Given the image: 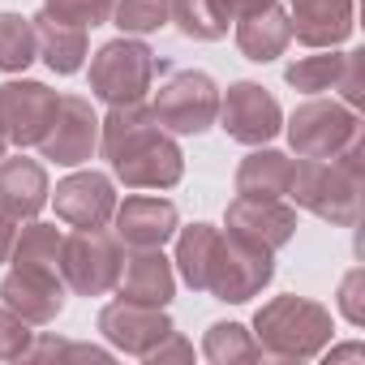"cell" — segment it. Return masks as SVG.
Wrapping results in <instances>:
<instances>
[{
	"instance_id": "24",
	"label": "cell",
	"mask_w": 365,
	"mask_h": 365,
	"mask_svg": "<svg viewBox=\"0 0 365 365\" xmlns=\"http://www.w3.org/2000/svg\"><path fill=\"white\" fill-rule=\"evenodd\" d=\"M35 26L22 14H0V73H22L35 61Z\"/></svg>"
},
{
	"instance_id": "25",
	"label": "cell",
	"mask_w": 365,
	"mask_h": 365,
	"mask_svg": "<svg viewBox=\"0 0 365 365\" xmlns=\"http://www.w3.org/2000/svg\"><path fill=\"white\" fill-rule=\"evenodd\" d=\"M202 352H207V361H215V365H237V361H258V356H262V348L250 339V331H245L241 322H215V327L207 331Z\"/></svg>"
},
{
	"instance_id": "9",
	"label": "cell",
	"mask_w": 365,
	"mask_h": 365,
	"mask_svg": "<svg viewBox=\"0 0 365 365\" xmlns=\"http://www.w3.org/2000/svg\"><path fill=\"white\" fill-rule=\"evenodd\" d=\"M0 301L26 322H52L65 309L61 262H14V271L0 284Z\"/></svg>"
},
{
	"instance_id": "20",
	"label": "cell",
	"mask_w": 365,
	"mask_h": 365,
	"mask_svg": "<svg viewBox=\"0 0 365 365\" xmlns=\"http://www.w3.org/2000/svg\"><path fill=\"white\" fill-rule=\"evenodd\" d=\"M31 26H35V48L52 73H78L82 69V61H86V31L82 26H69L43 9H39V18H31Z\"/></svg>"
},
{
	"instance_id": "3",
	"label": "cell",
	"mask_w": 365,
	"mask_h": 365,
	"mask_svg": "<svg viewBox=\"0 0 365 365\" xmlns=\"http://www.w3.org/2000/svg\"><path fill=\"white\" fill-rule=\"evenodd\" d=\"M258 348L279 361H309L331 339V314L305 297H275L254 318Z\"/></svg>"
},
{
	"instance_id": "23",
	"label": "cell",
	"mask_w": 365,
	"mask_h": 365,
	"mask_svg": "<svg viewBox=\"0 0 365 365\" xmlns=\"http://www.w3.org/2000/svg\"><path fill=\"white\" fill-rule=\"evenodd\" d=\"M168 18L180 26L185 39H224L228 35V14L220 0H168Z\"/></svg>"
},
{
	"instance_id": "7",
	"label": "cell",
	"mask_w": 365,
	"mask_h": 365,
	"mask_svg": "<svg viewBox=\"0 0 365 365\" xmlns=\"http://www.w3.org/2000/svg\"><path fill=\"white\" fill-rule=\"evenodd\" d=\"M155 120L172 133H207L220 116V91L207 73L180 69L155 91Z\"/></svg>"
},
{
	"instance_id": "34",
	"label": "cell",
	"mask_w": 365,
	"mask_h": 365,
	"mask_svg": "<svg viewBox=\"0 0 365 365\" xmlns=\"http://www.w3.org/2000/svg\"><path fill=\"white\" fill-rule=\"evenodd\" d=\"M190 356H194V348H190L185 339H180L176 331H168V335H163V339H159V344H155V348H150V352L142 356V361L159 365V361H190Z\"/></svg>"
},
{
	"instance_id": "14",
	"label": "cell",
	"mask_w": 365,
	"mask_h": 365,
	"mask_svg": "<svg viewBox=\"0 0 365 365\" xmlns=\"http://www.w3.org/2000/svg\"><path fill=\"white\" fill-rule=\"evenodd\" d=\"M99 331L108 335V344H116L120 352H133V356H146L168 331H172V318L159 309V305H138V301H112L103 305L99 314Z\"/></svg>"
},
{
	"instance_id": "28",
	"label": "cell",
	"mask_w": 365,
	"mask_h": 365,
	"mask_svg": "<svg viewBox=\"0 0 365 365\" xmlns=\"http://www.w3.org/2000/svg\"><path fill=\"white\" fill-rule=\"evenodd\" d=\"M112 18L125 35H150L168 22V0H116Z\"/></svg>"
},
{
	"instance_id": "37",
	"label": "cell",
	"mask_w": 365,
	"mask_h": 365,
	"mask_svg": "<svg viewBox=\"0 0 365 365\" xmlns=\"http://www.w3.org/2000/svg\"><path fill=\"white\" fill-rule=\"evenodd\" d=\"M327 361L335 365V361H365V344H344V348H331L327 352Z\"/></svg>"
},
{
	"instance_id": "26",
	"label": "cell",
	"mask_w": 365,
	"mask_h": 365,
	"mask_svg": "<svg viewBox=\"0 0 365 365\" xmlns=\"http://www.w3.org/2000/svg\"><path fill=\"white\" fill-rule=\"evenodd\" d=\"M215 237H220V228H211V224H194V228H185L176 237V267L185 275V284L198 288V292H202V271H207Z\"/></svg>"
},
{
	"instance_id": "30",
	"label": "cell",
	"mask_w": 365,
	"mask_h": 365,
	"mask_svg": "<svg viewBox=\"0 0 365 365\" xmlns=\"http://www.w3.org/2000/svg\"><path fill=\"white\" fill-rule=\"evenodd\" d=\"M31 344H35L31 322L0 305V361H22V356L31 352Z\"/></svg>"
},
{
	"instance_id": "10",
	"label": "cell",
	"mask_w": 365,
	"mask_h": 365,
	"mask_svg": "<svg viewBox=\"0 0 365 365\" xmlns=\"http://www.w3.org/2000/svg\"><path fill=\"white\" fill-rule=\"evenodd\" d=\"M99 146V116L91 108V99L82 95H61L56 103V116L48 125V133L39 138V150L43 159H56L65 168H78L95 155Z\"/></svg>"
},
{
	"instance_id": "5",
	"label": "cell",
	"mask_w": 365,
	"mask_h": 365,
	"mask_svg": "<svg viewBox=\"0 0 365 365\" xmlns=\"http://www.w3.org/2000/svg\"><path fill=\"white\" fill-rule=\"evenodd\" d=\"M155 52L138 39H112L95 52L91 61V95L103 99L108 108H125V103H142V95L155 82Z\"/></svg>"
},
{
	"instance_id": "38",
	"label": "cell",
	"mask_w": 365,
	"mask_h": 365,
	"mask_svg": "<svg viewBox=\"0 0 365 365\" xmlns=\"http://www.w3.org/2000/svg\"><path fill=\"white\" fill-rule=\"evenodd\" d=\"M0 155H5V133H0Z\"/></svg>"
},
{
	"instance_id": "15",
	"label": "cell",
	"mask_w": 365,
	"mask_h": 365,
	"mask_svg": "<svg viewBox=\"0 0 365 365\" xmlns=\"http://www.w3.org/2000/svg\"><path fill=\"white\" fill-rule=\"evenodd\" d=\"M52 202H56V215L65 224H73V228H103L112 220V211H116L112 180L103 172H73V176H65L56 185V194H52Z\"/></svg>"
},
{
	"instance_id": "18",
	"label": "cell",
	"mask_w": 365,
	"mask_h": 365,
	"mask_svg": "<svg viewBox=\"0 0 365 365\" xmlns=\"http://www.w3.org/2000/svg\"><path fill=\"white\" fill-rule=\"evenodd\" d=\"M176 288L172 262L159 250H133L129 258H120V275H116V292L120 301H138V305H168Z\"/></svg>"
},
{
	"instance_id": "2",
	"label": "cell",
	"mask_w": 365,
	"mask_h": 365,
	"mask_svg": "<svg viewBox=\"0 0 365 365\" xmlns=\"http://www.w3.org/2000/svg\"><path fill=\"white\" fill-rule=\"evenodd\" d=\"M288 194L318 220L352 228L361 220V138L331 159H301Z\"/></svg>"
},
{
	"instance_id": "22",
	"label": "cell",
	"mask_w": 365,
	"mask_h": 365,
	"mask_svg": "<svg viewBox=\"0 0 365 365\" xmlns=\"http://www.w3.org/2000/svg\"><path fill=\"white\" fill-rule=\"evenodd\" d=\"M292 159L279 150H254L241 168H237V194L250 198H284L292 190Z\"/></svg>"
},
{
	"instance_id": "11",
	"label": "cell",
	"mask_w": 365,
	"mask_h": 365,
	"mask_svg": "<svg viewBox=\"0 0 365 365\" xmlns=\"http://www.w3.org/2000/svg\"><path fill=\"white\" fill-rule=\"evenodd\" d=\"M61 95L43 82H5L0 86V133L14 146H39L56 116Z\"/></svg>"
},
{
	"instance_id": "21",
	"label": "cell",
	"mask_w": 365,
	"mask_h": 365,
	"mask_svg": "<svg viewBox=\"0 0 365 365\" xmlns=\"http://www.w3.org/2000/svg\"><path fill=\"white\" fill-rule=\"evenodd\" d=\"M288 39H292V26H288V14L279 5H267V9L241 18V26H237V48L258 65L275 61L288 48Z\"/></svg>"
},
{
	"instance_id": "4",
	"label": "cell",
	"mask_w": 365,
	"mask_h": 365,
	"mask_svg": "<svg viewBox=\"0 0 365 365\" xmlns=\"http://www.w3.org/2000/svg\"><path fill=\"white\" fill-rule=\"evenodd\" d=\"M271 275H275V254H267V250H258L232 232L228 237L220 232L211 245L207 271H202V292H211L215 301L241 305V301L258 297L271 284Z\"/></svg>"
},
{
	"instance_id": "31",
	"label": "cell",
	"mask_w": 365,
	"mask_h": 365,
	"mask_svg": "<svg viewBox=\"0 0 365 365\" xmlns=\"http://www.w3.org/2000/svg\"><path fill=\"white\" fill-rule=\"evenodd\" d=\"M26 356H31V361H65V356H73V361H108V348H95V344H65V339L43 335L39 344H31Z\"/></svg>"
},
{
	"instance_id": "17",
	"label": "cell",
	"mask_w": 365,
	"mask_h": 365,
	"mask_svg": "<svg viewBox=\"0 0 365 365\" xmlns=\"http://www.w3.org/2000/svg\"><path fill=\"white\" fill-rule=\"evenodd\" d=\"M288 26L305 48H335L352 35V0H288Z\"/></svg>"
},
{
	"instance_id": "32",
	"label": "cell",
	"mask_w": 365,
	"mask_h": 365,
	"mask_svg": "<svg viewBox=\"0 0 365 365\" xmlns=\"http://www.w3.org/2000/svg\"><path fill=\"white\" fill-rule=\"evenodd\" d=\"M361 69H365V52H344V69H339V78H335V91L344 95L348 108H361V95H365Z\"/></svg>"
},
{
	"instance_id": "13",
	"label": "cell",
	"mask_w": 365,
	"mask_h": 365,
	"mask_svg": "<svg viewBox=\"0 0 365 365\" xmlns=\"http://www.w3.org/2000/svg\"><path fill=\"white\" fill-rule=\"evenodd\" d=\"M228 232L275 254L292 241L297 232V211L284 202V198H250V194H237L228 202Z\"/></svg>"
},
{
	"instance_id": "12",
	"label": "cell",
	"mask_w": 365,
	"mask_h": 365,
	"mask_svg": "<svg viewBox=\"0 0 365 365\" xmlns=\"http://www.w3.org/2000/svg\"><path fill=\"white\" fill-rule=\"evenodd\" d=\"M220 120H224V133L245 146H262L284 129V112H279L275 95L262 91L258 82L228 86V95L220 99Z\"/></svg>"
},
{
	"instance_id": "29",
	"label": "cell",
	"mask_w": 365,
	"mask_h": 365,
	"mask_svg": "<svg viewBox=\"0 0 365 365\" xmlns=\"http://www.w3.org/2000/svg\"><path fill=\"white\" fill-rule=\"evenodd\" d=\"M112 5H116V0H43V14H52V18L69 22V26L91 31V26H103L112 18Z\"/></svg>"
},
{
	"instance_id": "19",
	"label": "cell",
	"mask_w": 365,
	"mask_h": 365,
	"mask_svg": "<svg viewBox=\"0 0 365 365\" xmlns=\"http://www.w3.org/2000/svg\"><path fill=\"white\" fill-rule=\"evenodd\" d=\"M48 202V172L35 159H5L0 155V211L18 220H35Z\"/></svg>"
},
{
	"instance_id": "16",
	"label": "cell",
	"mask_w": 365,
	"mask_h": 365,
	"mask_svg": "<svg viewBox=\"0 0 365 365\" xmlns=\"http://www.w3.org/2000/svg\"><path fill=\"white\" fill-rule=\"evenodd\" d=\"M112 215L116 241L129 250H159L176 232V207L168 198H125Z\"/></svg>"
},
{
	"instance_id": "35",
	"label": "cell",
	"mask_w": 365,
	"mask_h": 365,
	"mask_svg": "<svg viewBox=\"0 0 365 365\" xmlns=\"http://www.w3.org/2000/svg\"><path fill=\"white\" fill-rule=\"evenodd\" d=\"M18 232H22V220L9 215V211H0V262H9V254L18 245Z\"/></svg>"
},
{
	"instance_id": "33",
	"label": "cell",
	"mask_w": 365,
	"mask_h": 365,
	"mask_svg": "<svg viewBox=\"0 0 365 365\" xmlns=\"http://www.w3.org/2000/svg\"><path fill=\"white\" fill-rule=\"evenodd\" d=\"M361 267L356 271H348V279H344V288H339V309H344V318L352 322V327H361L365 322V305H361Z\"/></svg>"
},
{
	"instance_id": "36",
	"label": "cell",
	"mask_w": 365,
	"mask_h": 365,
	"mask_svg": "<svg viewBox=\"0 0 365 365\" xmlns=\"http://www.w3.org/2000/svg\"><path fill=\"white\" fill-rule=\"evenodd\" d=\"M224 5V14L228 18H250V14H258V9H267V5H275V0H220Z\"/></svg>"
},
{
	"instance_id": "6",
	"label": "cell",
	"mask_w": 365,
	"mask_h": 365,
	"mask_svg": "<svg viewBox=\"0 0 365 365\" xmlns=\"http://www.w3.org/2000/svg\"><path fill=\"white\" fill-rule=\"evenodd\" d=\"M61 275L78 297H103L120 275V241L103 228H78L61 241Z\"/></svg>"
},
{
	"instance_id": "27",
	"label": "cell",
	"mask_w": 365,
	"mask_h": 365,
	"mask_svg": "<svg viewBox=\"0 0 365 365\" xmlns=\"http://www.w3.org/2000/svg\"><path fill=\"white\" fill-rule=\"evenodd\" d=\"M339 69H344V56L322 52V56H301V61H292L284 78H288V86L305 91V95H318V91H331V86H335Z\"/></svg>"
},
{
	"instance_id": "1",
	"label": "cell",
	"mask_w": 365,
	"mask_h": 365,
	"mask_svg": "<svg viewBox=\"0 0 365 365\" xmlns=\"http://www.w3.org/2000/svg\"><path fill=\"white\" fill-rule=\"evenodd\" d=\"M99 146L129 190H172L185 172L180 146L163 133L155 112H146L142 103L112 108L108 120H99Z\"/></svg>"
},
{
	"instance_id": "8",
	"label": "cell",
	"mask_w": 365,
	"mask_h": 365,
	"mask_svg": "<svg viewBox=\"0 0 365 365\" xmlns=\"http://www.w3.org/2000/svg\"><path fill=\"white\" fill-rule=\"evenodd\" d=\"M356 138H361L356 108H339V103H327V99L301 103L288 120V142L301 159H331Z\"/></svg>"
}]
</instances>
